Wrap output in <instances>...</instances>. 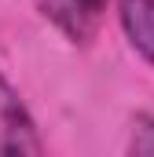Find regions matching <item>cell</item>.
I'll list each match as a JSON object with an SVG mask.
<instances>
[{
    "mask_svg": "<svg viewBox=\"0 0 154 157\" xmlns=\"http://www.w3.org/2000/svg\"><path fill=\"white\" fill-rule=\"evenodd\" d=\"M125 150H128V154H140V157H154V113L140 110V113L132 117Z\"/></svg>",
    "mask_w": 154,
    "mask_h": 157,
    "instance_id": "cell-4",
    "label": "cell"
},
{
    "mask_svg": "<svg viewBox=\"0 0 154 157\" xmlns=\"http://www.w3.org/2000/svg\"><path fill=\"white\" fill-rule=\"evenodd\" d=\"M18 154V157H37L44 154V139L37 132V121L15 84L0 73V157Z\"/></svg>",
    "mask_w": 154,
    "mask_h": 157,
    "instance_id": "cell-1",
    "label": "cell"
},
{
    "mask_svg": "<svg viewBox=\"0 0 154 157\" xmlns=\"http://www.w3.org/2000/svg\"><path fill=\"white\" fill-rule=\"evenodd\" d=\"M117 22L128 48L154 66V0H117Z\"/></svg>",
    "mask_w": 154,
    "mask_h": 157,
    "instance_id": "cell-3",
    "label": "cell"
},
{
    "mask_svg": "<svg viewBox=\"0 0 154 157\" xmlns=\"http://www.w3.org/2000/svg\"><path fill=\"white\" fill-rule=\"evenodd\" d=\"M107 4L110 0H37V11L70 44L88 48L107 18Z\"/></svg>",
    "mask_w": 154,
    "mask_h": 157,
    "instance_id": "cell-2",
    "label": "cell"
}]
</instances>
